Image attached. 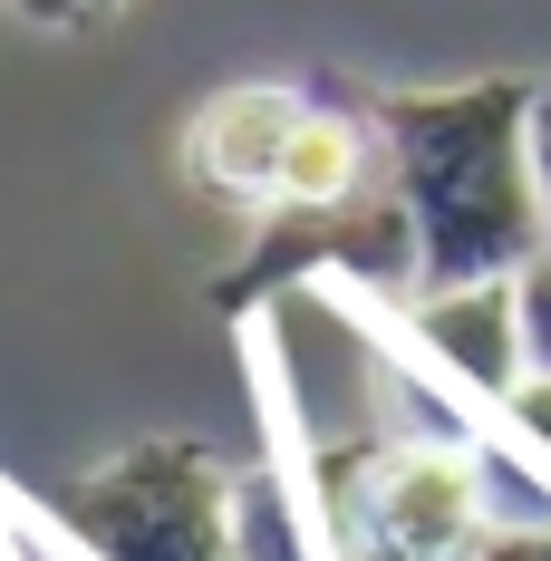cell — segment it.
Listing matches in <instances>:
<instances>
[{"label":"cell","instance_id":"7a4b0ae2","mask_svg":"<svg viewBox=\"0 0 551 561\" xmlns=\"http://www.w3.org/2000/svg\"><path fill=\"white\" fill-rule=\"evenodd\" d=\"M68 523L107 561H232V523H222V474L194 446L126 455L107 474H88L68 494Z\"/></svg>","mask_w":551,"mask_h":561},{"label":"cell","instance_id":"6da1fadb","mask_svg":"<svg viewBox=\"0 0 551 561\" xmlns=\"http://www.w3.org/2000/svg\"><path fill=\"white\" fill-rule=\"evenodd\" d=\"M387 146H397V214L416 232V272L436 290L464 280H513L532 252V165H523V88H436V98H387Z\"/></svg>","mask_w":551,"mask_h":561},{"label":"cell","instance_id":"3957f363","mask_svg":"<svg viewBox=\"0 0 551 561\" xmlns=\"http://www.w3.org/2000/svg\"><path fill=\"white\" fill-rule=\"evenodd\" d=\"M348 561H464L484 523V474L464 446H368V484L348 494Z\"/></svg>","mask_w":551,"mask_h":561},{"label":"cell","instance_id":"ba28073f","mask_svg":"<svg viewBox=\"0 0 551 561\" xmlns=\"http://www.w3.org/2000/svg\"><path fill=\"white\" fill-rule=\"evenodd\" d=\"M474 561H551V533H513V542H484Z\"/></svg>","mask_w":551,"mask_h":561},{"label":"cell","instance_id":"52a82bcc","mask_svg":"<svg viewBox=\"0 0 551 561\" xmlns=\"http://www.w3.org/2000/svg\"><path fill=\"white\" fill-rule=\"evenodd\" d=\"M20 20H39V30H88V20H107L116 0H10Z\"/></svg>","mask_w":551,"mask_h":561},{"label":"cell","instance_id":"8992f818","mask_svg":"<svg viewBox=\"0 0 551 561\" xmlns=\"http://www.w3.org/2000/svg\"><path fill=\"white\" fill-rule=\"evenodd\" d=\"M513 320H523V378H551V272L513 280Z\"/></svg>","mask_w":551,"mask_h":561},{"label":"cell","instance_id":"5b68a950","mask_svg":"<svg viewBox=\"0 0 551 561\" xmlns=\"http://www.w3.org/2000/svg\"><path fill=\"white\" fill-rule=\"evenodd\" d=\"M358 174H368V146H358V126L348 116H300L290 126V156H280V194L290 214H338V204H358Z\"/></svg>","mask_w":551,"mask_h":561},{"label":"cell","instance_id":"277c9868","mask_svg":"<svg viewBox=\"0 0 551 561\" xmlns=\"http://www.w3.org/2000/svg\"><path fill=\"white\" fill-rule=\"evenodd\" d=\"M300 98L272 88V78H252V88H222L194 107L184 126V174L194 184H214V194H242V204H272L280 194V156H290V126H300Z\"/></svg>","mask_w":551,"mask_h":561}]
</instances>
